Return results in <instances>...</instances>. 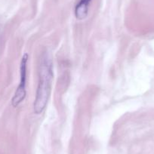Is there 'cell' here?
Instances as JSON below:
<instances>
[{
	"label": "cell",
	"mask_w": 154,
	"mask_h": 154,
	"mask_svg": "<svg viewBox=\"0 0 154 154\" xmlns=\"http://www.w3.org/2000/svg\"><path fill=\"white\" fill-rule=\"evenodd\" d=\"M53 77L54 72L52 60L49 54L45 51L42 53L40 58L38 83L33 103L34 113L36 115L42 113L46 107L51 94Z\"/></svg>",
	"instance_id": "cell-1"
},
{
	"label": "cell",
	"mask_w": 154,
	"mask_h": 154,
	"mask_svg": "<svg viewBox=\"0 0 154 154\" xmlns=\"http://www.w3.org/2000/svg\"><path fill=\"white\" fill-rule=\"evenodd\" d=\"M29 59L28 54H24L21 58L20 66V82L14 94L11 104L14 107L18 106L24 100L26 95V75H27V62Z\"/></svg>",
	"instance_id": "cell-2"
},
{
	"label": "cell",
	"mask_w": 154,
	"mask_h": 154,
	"mask_svg": "<svg viewBox=\"0 0 154 154\" xmlns=\"http://www.w3.org/2000/svg\"><path fill=\"white\" fill-rule=\"evenodd\" d=\"M92 0H79L74 8V14L77 20H82L87 17L90 4Z\"/></svg>",
	"instance_id": "cell-3"
}]
</instances>
